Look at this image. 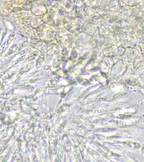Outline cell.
<instances>
[{"mask_svg": "<svg viewBox=\"0 0 144 162\" xmlns=\"http://www.w3.org/2000/svg\"><path fill=\"white\" fill-rule=\"evenodd\" d=\"M123 146L128 149L133 150H137L139 149L141 147V145L139 143L136 142H132L130 141H126V142H122Z\"/></svg>", "mask_w": 144, "mask_h": 162, "instance_id": "6da1fadb", "label": "cell"}, {"mask_svg": "<svg viewBox=\"0 0 144 162\" xmlns=\"http://www.w3.org/2000/svg\"><path fill=\"white\" fill-rule=\"evenodd\" d=\"M131 116L128 114H119L117 116V118L120 119H125L126 118H129Z\"/></svg>", "mask_w": 144, "mask_h": 162, "instance_id": "277c9868", "label": "cell"}, {"mask_svg": "<svg viewBox=\"0 0 144 162\" xmlns=\"http://www.w3.org/2000/svg\"><path fill=\"white\" fill-rule=\"evenodd\" d=\"M126 83L128 85L135 87H141V83L139 80L136 78L130 77L126 80Z\"/></svg>", "mask_w": 144, "mask_h": 162, "instance_id": "7a4b0ae2", "label": "cell"}, {"mask_svg": "<svg viewBox=\"0 0 144 162\" xmlns=\"http://www.w3.org/2000/svg\"><path fill=\"white\" fill-rule=\"evenodd\" d=\"M127 94V93L125 92H120L114 94L113 97V99H116V98H121L123 96H126Z\"/></svg>", "mask_w": 144, "mask_h": 162, "instance_id": "3957f363", "label": "cell"}, {"mask_svg": "<svg viewBox=\"0 0 144 162\" xmlns=\"http://www.w3.org/2000/svg\"><path fill=\"white\" fill-rule=\"evenodd\" d=\"M141 155L142 158L144 160V146H143L142 148L141 151Z\"/></svg>", "mask_w": 144, "mask_h": 162, "instance_id": "5b68a950", "label": "cell"}]
</instances>
